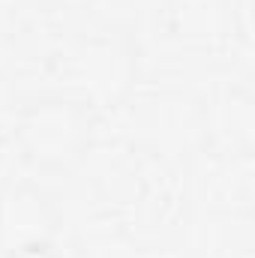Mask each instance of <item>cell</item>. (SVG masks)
Listing matches in <instances>:
<instances>
[{"label":"cell","instance_id":"cell-1","mask_svg":"<svg viewBox=\"0 0 255 258\" xmlns=\"http://www.w3.org/2000/svg\"><path fill=\"white\" fill-rule=\"evenodd\" d=\"M18 144L39 168H66L90 144V114L84 105L48 96L27 105L18 117Z\"/></svg>","mask_w":255,"mask_h":258},{"label":"cell","instance_id":"cell-2","mask_svg":"<svg viewBox=\"0 0 255 258\" xmlns=\"http://www.w3.org/2000/svg\"><path fill=\"white\" fill-rule=\"evenodd\" d=\"M3 258H60V255H57V249H54L51 243H45V240H27V243L9 249Z\"/></svg>","mask_w":255,"mask_h":258}]
</instances>
